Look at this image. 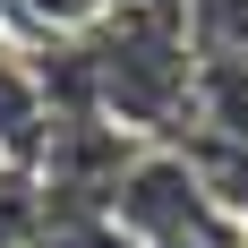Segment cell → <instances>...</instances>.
I'll list each match as a JSON object with an SVG mask.
<instances>
[{
  "instance_id": "obj_1",
  "label": "cell",
  "mask_w": 248,
  "mask_h": 248,
  "mask_svg": "<svg viewBox=\"0 0 248 248\" xmlns=\"http://www.w3.org/2000/svg\"><path fill=\"white\" fill-rule=\"evenodd\" d=\"M103 214L120 223L128 248H163V240H188L197 223H214V205H205L197 171H188V154L163 137V146H137L120 163V180L103 188Z\"/></svg>"
},
{
  "instance_id": "obj_2",
  "label": "cell",
  "mask_w": 248,
  "mask_h": 248,
  "mask_svg": "<svg viewBox=\"0 0 248 248\" xmlns=\"http://www.w3.org/2000/svg\"><path fill=\"white\" fill-rule=\"evenodd\" d=\"M43 128H51V86H43V69H34L26 51H9V43H0V163L34 171Z\"/></svg>"
},
{
  "instance_id": "obj_3",
  "label": "cell",
  "mask_w": 248,
  "mask_h": 248,
  "mask_svg": "<svg viewBox=\"0 0 248 248\" xmlns=\"http://www.w3.org/2000/svg\"><path fill=\"white\" fill-rule=\"evenodd\" d=\"M26 34H43V43H86L103 26V0H0Z\"/></svg>"
},
{
  "instance_id": "obj_4",
  "label": "cell",
  "mask_w": 248,
  "mask_h": 248,
  "mask_svg": "<svg viewBox=\"0 0 248 248\" xmlns=\"http://www.w3.org/2000/svg\"><path fill=\"white\" fill-rule=\"evenodd\" d=\"M180 26H188V51H223L248 34V0H180Z\"/></svg>"
},
{
  "instance_id": "obj_5",
  "label": "cell",
  "mask_w": 248,
  "mask_h": 248,
  "mask_svg": "<svg viewBox=\"0 0 248 248\" xmlns=\"http://www.w3.org/2000/svg\"><path fill=\"white\" fill-rule=\"evenodd\" d=\"M137 9H180V0H103V17H137Z\"/></svg>"
}]
</instances>
